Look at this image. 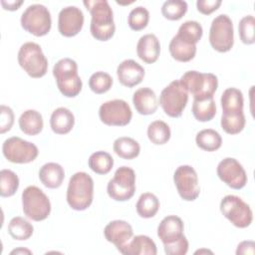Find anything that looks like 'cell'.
Wrapping results in <instances>:
<instances>
[{
  "label": "cell",
  "instance_id": "bcb514c9",
  "mask_svg": "<svg viewBox=\"0 0 255 255\" xmlns=\"http://www.w3.org/2000/svg\"><path fill=\"white\" fill-rule=\"evenodd\" d=\"M25 254V253H27V254H31L32 252L30 251V250H28V249H25V248H18V249H15V250H13V251H11V255L12 254Z\"/></svg>",
  "mask_w": 255,
  "mask_h": 255
},
{
  "label": "cell",
  "instance_id": "8fae6325",
  "mask_svg": "<svg viewBox=\"0 0 255 255\" xmlns=\"http://www.w3.org/2000/svg\"><path fill=\"white\" fill-rule=\"evenodd\" d=\"M220 211L235 227L246 228L253 220V212L249 204L239 196L229 194L220 201Z\"/></svg>",
  "mask_w": 255,
  "mask_h": 255
},
{
  "label": "cell",
  "instance_id": "484cf974",
  "mask_svg": "<svg viewBox=\"0 0 255 255\" xmlns=\"http://www.w3.org/2000/svg\"><path fill=\"white\" fill-rule=\"evenodd\" d=\"M20 129L28 135H36L40 133L44 127L43 117L36 110H27L19 118Z\"/></svg>",
  "mask_w": 255,
  "mask_h": 255
},
{
  "label": "cell",
  "instance_id": "d6a6232c",
  "mask_svg": "<svg viewBox=\"0 0 255 255\" xmlns=\"http://www.w3.org/2000/svg\"><path fill=\"white\" fill-rule=\"evenodd\" d=\"M192 114L198 122L211 121L216 115V105L213 98L200 101L193 100Z\"/></svg>",
  "mask_w": 255,
  "mask_h": 255
},
{
  "label": "cell",
  "instance_id": "836d02e7",
  "mask_svg": "<svg viewBox=\"0 0 255 255\" xmlns=\"http://www.w3.org/2000/svg\"><path fill=\"white\" fill-rule=\"evenodd\" d=\"M170 135V128L168 125L163 121H154L147 127V136L153 144L162 145L166 143L169 140Z\"/></svg>",
  "mask_w": 255,
  "mask_h": 255
},
{
  "label": "cell",
  "instance_id": "4fadbf2b",
  "mask_svg": "<svg viewBox=\"0 0 255 255\" xmlns=\"http://www.w3.org/2000/svg\"><path fill=\"white\" fill-rule=\"evenodd\" d=\"M2 152L5 158L13 163H29L39 154L38 147L19 136H11L4 140Z\"/></svg>",
  "mask_w": 255,
  "mask_h": 255
},
{
  "label": "cell",
  "instance_id": "9c48e42d",
  "mask_svg": "<svg viewBox=\"0 0 255 255\" xmlns=\"http://www.w3.org/2000/svg\"><path fill=\"white\" fill-rule=\"evenodd\" d=\"M188 102V92L179 80L172 81L160 93L159 105L170 118H179Z\"/></svg>",
  "mask_w": 255,
  "mask_h": 255
},
{
  "label": "cell",
  "instance_id": "d590c367",
  "mask_svg": "<svg viewBox=\"0 0 255 255\" xmlns=\"http://www.w3.org/2000/svg\"><path fill=\"white\" fill-rule=\"evenodd\" d=\"M19 187L18 175L10 169L0 171V194L3 197H10L16 193Z\"/></svg>",
  "mask_w": 255,
  "mask_h": 255
},
{
  "label": "cell",
  "instance_id": "603a6c76",
  "mask_svg": "<svg viewBox=\"0 0 255 255\" xmlns=\"http://www.w3.org/2000/svg\"><path fill=\"white\" fill-rule=\"evenodd\" d=\"M75 125L74 114L67 108L60 107L56 109L50 118L52 130L57 134L69 133Z\"/></svg>",
  "mask_w": 255,
  "mask_h": 255
},
{
  "label": "cell",
  "instance_id": "d6986e66",
  "mask_svg": "<svg viewBox=\"0 0 255 255\" xmlns=\"http://www.w3.org/2000/svg\"><path fill=\"white\" fill-rule=\"evenodd\" d=\"M119 82L128 88H132L141 83L145 72L143 67L131 59L124 60L117 68Z\"/></svg>",
  "mask_w": 255,
  "mask_h": 255
},
{
  "label": "cell",
  "instance_id": "7a4b0ae2",
  "mask_svg": "<svg viewBox=\"0 0 255 255\" xmlns=\"http://www.w3.org/2000/svg\"><path fill=\"white\" fill-rule=\"evenodd\" d=\"M91 13L90 31L92 36L99 41L110 40L116 31L114 13L107 0H86L83 2Z\"/></svg>",
  "mask_w": 255,
  "mask_h": 255
},
{
  "label": "cell",
  "instance_id": "3957f363",
  "mask_svg": "<svg viewBox=\"0 0 255 255\" xmlns=\"http://www.w3.org/2000/svg\"><path fill=\"white\" fill-rule=\"evenodd\" d=\"M94 180L87 172L74 173L67 188V202L69 206L77 211L86 210L93 202Z\"/></svg>",
  "mask_w": 255,
  "mask_h": 255
},
{
  "label": "cell",
  "instance_id": "e575fe53",
  "mask_svg": "<svg viewBox=\"0 0 255 255\" xmlns=\"http://www.w3.org/2000/svg\"><path fill=\"white\" fill-rule=\"evenodd\" d=\"M203 29L200 23H198L197 21L188 20L180 25L176 36L189 44L196 45L201 39Z\"/></svg>",
  "mask_w": 255,
  "mask_h": 255
},
{
  "label": "cell",
  "instance_id": "8992f818",
  "mask_svg": "<svg viewBox=\"0 0 255 255\" xmlns=\"http://www.w3.org/2000/svg\"><path fill=\"white\" fill-rule=\"evenodd\" d=\"M20 67L34 79L42 78L48 70V60L44 55L42 48L35 42L24 43L17 55Z\"/></svg>",
  "mask_w": 255,
  "mask_h": 255
},
{
  "label": "cell",
  "instance_id": "6da1fadb",
  "mask_svg": "<svg viewBox=\"0 0 255 255\" xmlns=\"http://www.w3.org/2000/svg\"><path fill=\"white\" fill-rule=\"evenodd\" d=\"M184 225L176 215L165 216L157 227V236L163 243L167 255H184L188 251V241L183 234Z\"/></svg>",
  "mask_w": 255,
  "mask_h": 255
},
{
  "label": "cell",
  "instance_id": "83f0119b",
  "mask_svg": "<svg viewBox=\"0 0 255 255\" xmlns=\"http://www.w3.org/2000/svg\"><path fill=\"white\" fill-rule=\"evenodd\" d=\"M114 151L124 159H133L140 152L139 143L128 136H121L115 139L113 144Z\"/></svg>",
  "mask_w": 255,
  "mask_h": 255
},
{
  "label": "cell",
  "instance_id": "7c38bea8",
  "mask_svg": "<svg viewBox=\"0 0 255 255\" xmlns=\"http://www.w3.org/2000/svg\"><path fill=\"white\" fill-rule=\"evenodd\" d=\"M209 43L211 47L220 53L231 50L234 44V29L230 17L226 14L216 16L210 26Z\"/></svg>",
  "mask_w": 255,
  "mask_h": 255
},
{
  "label": "cell",
  "instance_id": "f35d334b",
  "mask_svg": "<svg viewBox=\"0 0 255 255\" xmlns=\"http://www.w3.org/2000/svg\"><path fill=\"white\" fill-rule=\"evenodd\" d=\"M113 86V78L110 74L98 71L94 73L89 79V87L95 94L101 95L107 93Z\"/></svg>",
  "mask_w": 255,
  "mask_h": 255
},
{
  "label": "cell",
  "instance_id": "ba28073f",
  "mask_svg": "<svg viewBox=\"0 0 255 255\" xmlns=\"http://www.w3.org/2000/svg\"><path fill=\"white\" fill-rule=\"evenodd\" d=\"M20 22L25 31L36 37L47 35L52 27L50 11L42 4L28 6L22 13Z\"/></svg>",
  "mask_w": 255,
  "mask_h": 255
},
{
  "label": "cell",
  "instance_id": "ee69618b",
  "mask_svg": "<svg viewBox=\"0 0 255 255\" xmlns=\"http://www.w3.org/2000/svg\"><path fill=\"white\" fill-rule=\"evenodd\" d=\"M255 253V243L251 240H245L238 244L236 249L237 255H253Z\"/></svg>",
  "mask_w": 255,
  "mask_h": 255
},
{
  "label": "cell",
  "instance_id": "f1b7e54d",
  "mask_svg": "<svg viewBox=\"0 0 255 255\" xmlns=\"http://www.w3.org/2000/svg\"><path fill=\"white\" fill-rule=\"evenodd\" d=\"M197 146L206 151H215L222 144V137L218 131L212 128H205L197 132L195 136Z\"/></svg>",
  "mask_w": 255,
  "mask_h": 255
},
{
  "label": "cell",
  "instance_id": "9a60e30c",
  "mask_svg": "<svg viewBox=\"0 0 255 255\" xmlns=\"http://www.w3.org/2000/svg\"><path fill=\"white\" fill-rule=\"evenodd\" d=\"M173 181L179 196L185 201L195 200L200 193L198 176L191 165L178 166L173 174Z\"/></svg>",
  "mask_w": 255,
  "mask_h": 255
},
{
  "label": "cell",
  "instance_id": "f546056e",
  "mask_svg": "<svg viewBox=\"0 0 255 255\" xmlns=\"http://www.w3.org/2000/svg\"><path fill=\"white\" fill-rule=\"evenodd\" d=\"M159 205L160 203L156 195L151 192H144L140 194L135 204V209L140 217L151 218L157 213Z\"/></svg>",
  "mask_w": 255,
  "mask_h": 255
},
{
  "label": "cell",
  "instance_id": "74e56055",
  "mask_svg": "<svg viewBox=\"0 0 255 255\" xmlns=\"http://www.w3.org/2000/svg\"><path fill=\"white\" fill-rule=\"evenodd\" d=\"M187 3L182 0H167L161 6V13L164 18L176 21L181 19L187 11Z\"/></svg>",
  "mask_w": 255,
  "mask_h": 255
},
{
  "label": "cell",
  "instance_id": "4316f807",
  "mask_svg": "<svg viewBox=\"0 0 255 255\" xmlns=\"http://www.w3.org/2000/svg\"><path fill=\"white\" fill-rule=\"evenodd\" d=\"M171 57L178 62H189L196 54V45L189 44L176 35L170 40L168 46Z\"/></svg>",
  "mask_w": 255,
  "mask_h": 255
},
{
  "label": "cell",
  "instance_id": "2e32d148",
  "mask_svg": "<svg viewBox=\"0 0 255 255\" xmlns=\"http://www.w3.org/2000/svg\"><path fill=\"white\" fill-rule=\"evenodd\" d=\"M216 172L220 180L233 189H241L247 183V174L242 164L233 157L223 158L217 165Z\"/></svg>",
  "mask_w": 255,
  "mask_h": 255
},
{
  "label": "cell",
  "instance_id": "4dcf8cb0",
  "mask_svg": "<svg viewBox=\"0 0 255 255\" xmlns=\"http://www.w3.org/2000/svg\"><path fill=\"white\" fill-rule=\"evenodd\" d=\"M34 232L33 225L21 216L13 217L8 224V233L15 240H27Z\"/></svg>",
  "mask_w": 255,
  "mask_h": 255
},
{
  "label": "cell",
  "instance_id": "f6af8a7d",
  "mask_svg": "<svg viewBox=\"0 0 255 255\" xmlns=\"http://www.w3.org/2000/svg\"><path fill=\"white\" fill-rule=\"evenodd\" d=\"M1 4L3 6V8L5 10H9V11H15L17 9H19V7L23 4V1H1Z\"/></svg>",
  "mask_w": 255,
  "mask_h": 255
},
{
  "label": "cell",
  "instance_id": "44dd1931",
  "mask_svg": "<svg viewBox=\"0 0 255 255\" xmlns=\"http://www.w3.org/2000/svg\"><path fill=\"white\" fill-rule=\"evenodd\" d=\"M132 104L135 111L143 116L154 114L158 107L154 91L147 87L139 88L133 93Z\"/></svg>",
  "mask_w": 255,
  "mask_h": 255
},
{
  "label": "cell",
  "instance_id": "277c9868",
  "mask_svg": "<svg viewBox=\"0 0 255 255\" xmlns=\"http://www.w3.org/2000/svg\"><path fill=\"white\" fill-rule=\"evenodd\" d=\"M53 76L61 94L67 98H75L82 91L83 83L78 74V65L71 58L60 59L53 68Z\"/></svg>",
  "mask_w": 255,
  "mask_h": 255
},
{
  "label": "cell",
  "instance_id": "b9f144b4",
  "mask_svg": "<svg viewBox=\"0 0 255 255\" xmlns=\"http://www.w3.org/2000/svg\"><path fill=\"white\" fill-rule=\"evenodd\" d=\"M14 124V113L10 107L1 105L0 107V132L5 133L10 130Z\"/></svg>",
  "mask_w": 255,
  "mask_h": 255
},
{
  "label": "cell",
  "instance_id": "e0dca14e",
  "mask_svg": "<svg viewBox=\"0 0 255 255\" xmlns=\"http://www.w3.org/2000/svg\"><path fill=\"white\" fill-rule=\"evenodd\" d=\"M83 11L77 6H67L58 15V30L62 36L74 37L84 25Z\"/></svg>",
  "mask_w": 255,
  "mask_h": 255
},
{
  "label": "cell",
  "instance_id": "60d3db41",
  "mask_svg": "<svg viewBox=\"0 0 255 255\" xmlns=\"http://www.w3.org/2000/svg\"><path fill=\"white\" fill-rule=\"evenodd\" d=\"M239 37L243 44L252 45L255 42V19L252 15L244 16L238 24Z\"/></svg>",
  "mask_w": 255,
  "mask_h": 255
},
{
  "label": "cell",
  "instance_id": "d4e9b609",
  "mask_svg": "<svg viewBox=\"0 0 255 255\" xmlns=\"http://www.w3.org/2000/svg\"><path fill=\"white\" fill-rule=\"evenodd\" d=\"M220 103L222 107V114L231 115L243 113V94L236 88H227L221 95Z\"/></svg>",
  "mask_w": 255,
  "mask_h": 255
},
{
  "label": "cell",
  "instance_id": "8d00e7d4",
  "mask_svg": "<svg viewBox=\"0 0 255 255\" xmlns=\"http://www.w3.org/2000/svg\"><path fill=\"white\" fill-rule=\"evenodd\" d=\"M245 116L244 113L226 115L222 114L220 125L222 129L229 134H237L241 132L245 127Z\"/></svg>",
  "mask_w": 255,
  "mask_h": 255
},
{
  "label": "cell",
  "instance_id": "7bdbcfd3",
  "mask_svg": "<svg viewBox=\"0 0 255 255\" xmlns=\"http://www.w3.org/2000/svg\"><path fill=\"white\" fill-rule=\"evenodd\" d=\"M220 5L221 0H198L196 2L197 10L204 15H209L216 11Z\"/></svg>",
  "mask_w": 255,
  "mask_h": 255
},
{
  "label": "cell",
  "instance_id": "52a82bcc",
  "mask_svg": "<svg viewBox=\"0 0 255 255\" xmlns=\"http://www.w3.org/2000/svg\"><path fill=\"white\" fill-rule=\"evenodd\" d=\"M24 214L31 220H45L51 213V202L45 192L35 185L27 186L22 192Z\"/></svg>",
  "mask_w": 255,
  "mask_h": 255
},
{
  "label": "cell",
  "instance_id": "ac0fdd59",
  "mask_svg": "<svg viewBox=\"0 0 255 255\" xmlns=\"http://www.w3.org/2000/svg\"><path fill=\"white\" fill-rule=\"evenodd\" d=\"M104 235L109 242L113 243L117 249L121 251L132 238L133 230L128 222L118 219L113 220L106 225Z\"/></svg>",
  "mask_w": 255,
  "mask_h": 255
},
{
  "label": "cell",
  "instance_id": "cb8c5ba5",
  "mask_svg": "<svg viewBox=\"0 0 255 255\" xmlns=\"http://www.w3.org/2000/svg\"><path fill=\"white\" fill-rule=\"evenodd\" d=\"M39 178L46 187L58 188L64 181L65 170L59 163L47 162L40 168Z\"/></svg>",
  "mask_w": 255,
  "mask_h": 255
},
{
  "label": "cell",
  "instance_id": "1f68e13d",
  "mask_svg": "<svg viewBox=\"0 0 255 255\" xmlns=\"http://www.w3.org/2000/svg\"><path fill=\"white\" fill-rule=\"evenodd\" d=\"M89 167L97 174L109 173L114 165L113 156L104 150H99L92 153L88 159Z\"/></svg>",
  "mask_w": 255,
  "mask_h": 255
},
{
  "label": "cell",
  "instance_id": "ffe728a7",
  "mask_svg": "<svg viewBox=\"0 0 255 255\" xmlns=\"http://www.w3.org/2000/svg\"><path fill=\"white\" fill-rule=\"evenodd\" d=\"M136 54L145 64H152L157 61L160 54V44L154 34L141 36L136 44Z\"/></svg>",
  "mask_w": 255,
  "mask_h": 255
},
{
  "label": "cell",
  "instance_id": "ab89813d",
  "mask_svg": "<svg viewBox=\"0 0 255 255\" xmlns=\"http://www.w3.org/2000/svg\"><path fill=\"white\" fill-rule=\"evenodd\" d=\"M149 21V12L143 6L133 8L128 17V24L133 31H140L144 29Z\"/></svg>",
  "mask_w": 255,
  "mask_h": 255
},
{
  "label": "cell",
  "instance_id": "5bb4252c",
  "mask_svg": "<svg viewBox=\"0 0 255 255\" xmlns=\"http://www.w3.org/2000/svg\"><path fill=\"white\" fill-rule=\"evenodd\" d=\"M99 117L101 122L107 126L125 127L130 123L132 112L126 101L115 99L101 105Z\"/></svg>",
  "mask_w": 255,
  "mask_h": 255
},
{
  "label": "cell",
  "instance_id": "7402d4cb",
  "mask_svg": "<svg viewBox=\"0 0 255 255\" xmlns=\"http://www.w3.org/2000/svg\"><path fill=\"white\" fill-rule=\"evenodd\" d=\"M124 255H156L154 241L146 235H136L120 251Z\"/></svg>",
  "mask_w": 255,
  "mask_h": 255
},
{
  "label": "cell",
  "instance_id": "7dc6e473",
  "mask_svg": "<svg viewBox=\"0 0 255 255\" xmlns=\"http://www.w3.org/2000/svg\"><path fill=\"white\" fill-rule=\"evenodd\" d=\"M201 253H210V254H212V251H210V250H206V249H200V250L195 251V253H194V254H201Z\"/></svg>",
  "mask_w": 255,
  "mask_h": 255
},
{
  "label": "cell",
  "instance_id": "5b68a950",
  "mask_svg": "<svg viewBox=\"0 0 255 255\" xmlns=\"http://www.w3.org/2000/svg\"><path fill=\"white\" fill-rule=\"evenodd\" d=\"M179 82L193 96V100L197 101L213 98L218 87V79L214 74L198 71L185 72Z\"/></svg>",
  "mask_w": 255,
  "mask_h": 255
},
{
  "label": "cell",
  "instance_id": "30bf717a",
  "mask_svg": "<svg viewBox=\"0 0 255 255\" xmlns=\"http://www.w3.org/2000/svg\"><path fill=\"white\" fill-rule=\"evenodd\" d=\"M109 196L116 201H127L135 192V172L132 168L123 165L119 167L114 177L108 182Z\"/></svg>",
  "mask_w": 255,
  "mask_h": 255
}]
</instances>
